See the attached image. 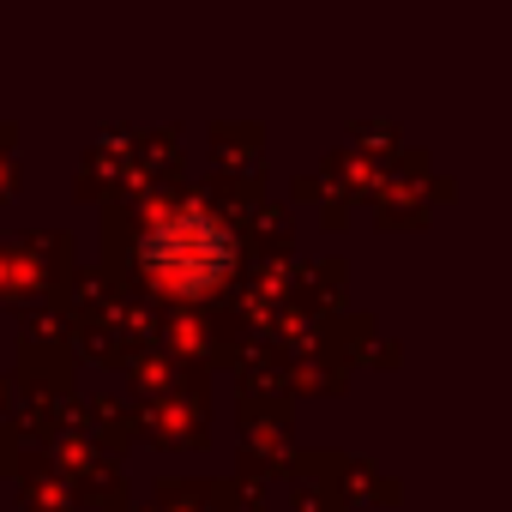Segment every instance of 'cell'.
I'll return each instance as SVG.
<instances>
[{"mask_svg":"<svg viewBox=\"0 0 512 512\" xmlns=\"http://www.w3.org/2000/svg\"><path fill=\"white\" fill-rule=\"evenodd\" d=\"M235 260V241L211 211H169L145 235V266L175 290H211Z\"/></svg>","mask_w":512,"mask_h":512,"instance_id":"cell-1","label":"cell"}]
</instances>
